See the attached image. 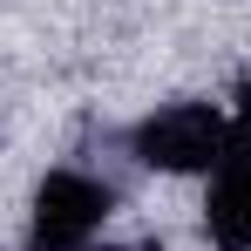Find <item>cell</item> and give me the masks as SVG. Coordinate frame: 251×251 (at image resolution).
Returning <instances> with one entry per match:
<instances>
[{
    "label": "cell",
    "mask_w": 251,
    "mask_h": 251,
    "mask_svg": "<svg viewBox=\"0 0 251 251\" xmlns=\"http://www.w3.org/2000/svg\"><path fill=\"white\" fill-rule=\"evenodd\" d=\"M129 156L143 170H170V176H197L231 156V123L210 102H163L156 116H143L129 136Z\"/></svg>",
    "instance_id": "cell-1"
},
{
    "label": "cell",
    "mask_w": 251,
    "mask_h": 251,
    "mask_svg": "<svg viewBox=\"0 0 251 251\" xmlns=\"http://www.w3.org/2000/svg\"><path fill=\"white\" fill-rule=\"evenodd\" d=\"M109 210H116V183L88 170H48L34 190V217H27V251H88Z\"/></svg>",
    "instance_id": "cell-2"
},
{
    "label": "cell",
    "mask_w": 251,
    "mask_h": 251,
    "mask_svg": "<svg viewBox=\"0 0 251 251\" xmlns=\"http://www.w3.org/2000/svg\"><path fill=\"white\" fill-rule=\"evenodd\" d=\"M204 238L217 251H251V150H245V143H231V156L210 170Z\"/></svg>",
    "instance_id": "cell-3"
},
{
    "label": "cell",
    "mask_w": 251,
    "mask_h": 251,
    "mask_svg": "<svg viewBox=\"0 0 251 251\" xmlns=\"http://www.w3.org/2000/svg\"><path fill=\"white\" fill-rule=\"evenodd\" d=\"M231 136L251 143V82H245V95H238V123H231Z\"/></svg>",
    "instance_id": "cell-4"
},
{
    "label": "cell",
    "mask_w": 251,
    "mask_h": 251,
    "mask_svg": "<svg viewBox=\"0 0 251 251\" xmlns=\"http://www.w3.org/2000/svg\"><path fill=\"white\" fill-rule=\"evenodd\" d=\"M88 251H123V245H88Z\"/></svg>",
    "instance_id": "cell-5"
}]
</instances>
